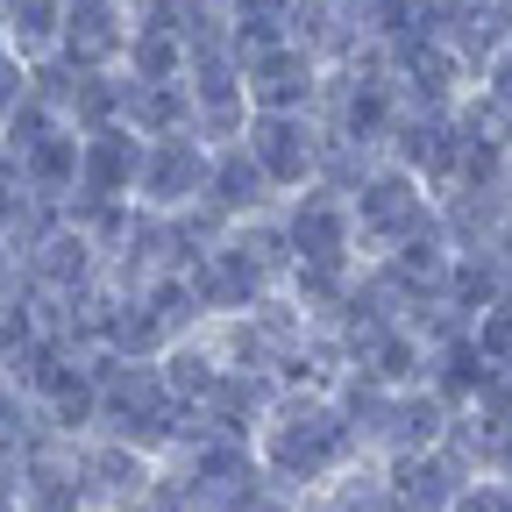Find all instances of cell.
Here are the masks:
<instances>
[{"mask_svg":"<svg viewBox=\"0 0 512 512\" xmlns=\"http://www.w3.org/2000/svg\"><path fill=\"white\" fill-rule=\"evenodd\" d=\"M249 448H256V463H264V477L299 491V498L335 491L349 470L370 463L342 392H306V384H278V399L264 406Z\"/></svg>","mask_w":512,"mask_h":512,"instance_id":"obj_1","label":"cell"},{"mask_svg":"<svg viewBox=\"0 0 512 512\" xmlns=\"http://www.w3.org/2000/svg\"><path fill=\"white\" fill-rule=\"evenodd\" d=\"M349 214H356V249H363V264H377V256H392L420 235L441 228V192L427 178H413L406 164L392 157H377L356 185H349Z\"/></svg>","mask_w":512,"mask_h":512,"instance_id":"obj_2","label":"cell"},{"mask_svg":"<svg viewBox=\"0 0 512 512\" xmlns=\"http://www.w3.org/2000/svg\"><path fill=\"white\" fill-rule=\"evenodd\" d=\"M242 150L264 164L278 200H299V192L328 185V164H335V143H328V128H320V114H249Z\"/></svg>","mask_w":512,"mask_h":512,"instance_id":"obj_3","label":"cell"},{"mask_svg":"<svg viewBox=\"0 0 512 512\" xmlns=\"http://www.w3.org/2000/svg\"><path fill=\"white\" fill-rule=\"evenodd\" d=\"M278 221H285V242H292V256H299V271H328V278L363 271L349 192L313 185V192H299V200H285V207H278Z\"/></svg>","mask_w":512,"mask_h":512,"instance_id":"obj_4","label":"cell"},{"mask_svg":"<svg viewBox=\"0 0 512 512\" xmlns=\"http://www.w3.org/2000/svg\"><path fill=\"white\" fill-rule=\"evenodd\" d=\"M207 185H214V150L200 136H157L136 178V214L150 221H192L207 214Z\"/></svg>","mask_w":512,"mask_h":512,"instance_id":"obj_5","label":"cell"},{"mask_svg":"<svg viewBox=\"0 0 512 512\" xmlns=\"http://www.w3.org/2000/svg\"><path fill=\"white\" fill-rule=\"evenodd\" d=\"M242 86H249V107H256V114H320V93H328V64L285 36L278 50H264V57H249V64H242Z\"/></svg>","mask_w":512,"mask_h":512,"instance_id":"obj_6","label":"cell"},{"mask_svg":"<svg viewBox=\"0 0 512 512\" xmlns=\"http://www.w3.org/2000/svg\"><path fill=\"white\" fill-rule=\"evenodd\" d=\"M143 157H150V143H143L128 121L93 128L86 150H79V200H72V207H136Z\"/></svg>","mask_w":512,"mask_h":512,"instance_id":"obj_7","label":"cell"},{"mask_svg":"<svg viewBox=\"0 0 512 512\" xmlns=\"http://www.w3.org/2000/svg\"><path fill=\"white\" fill-rule=\"evenodd\" d=\"M377 477H384V498H392V512H448V505L463 498V484H470V470L448 456V448L377 463Z\"/></svg>","mask_w":512,"mask_h":512,"instance_id":"obj_8","label":"cell"},{"mask_svg":"<svg viewBox=\"0 0 512 512\" xmlns=\"http://www.w3.org/2000/svg\"><path fill=\"white\" fill-rule=\"evenodd\" d=\"M285 200H278V185L264 178V164H256L242 143H228V150H214V185H207V214L221 221V228H242V221H264V214H278Z\"/></svg>","mask_w":512,"mask_h":512,"instance_id":"obj_9","label":"cell"},{"mask_svg":"<svg viewBox=\"0 0 512 512\" xmlns=\"http://www.w3.org/2000/svg\"><path fill=\"white\" fill-rule=\"evenodd\" d=\"M64 22H72V0H8V50L43 72L64 57Z\"/></svg>","mask_w":512,"mask_h":512,"instance_id":"obj_10","label":"cell"},{"mask_svg":"<svg viewBox=\"0 0 512 512\" xmlns=\"http://www.w3.org/2000/svg\"><path fill=\"white\" fill-rule=\"evenodd\" d=\"M43 441V420H36V399L22 392V384L0 370V463H22L29 448Z\"/></svg>","mask_w":512,"mask_h":512,"instance_id":"obj_11","label":"cell"},{"mask_svg":"<svg viewBox=\"0 0 512 512\" xmlns=\"http://www.w3.org/2000/svg\"><path fill=\"white\" fill-rule=\"evenodd\" d=\"M29 100H36V72H29V64H22L8 43H0V128H8Z\"/></svg>","mask_w":512,"mask_h":512,"instance_id":"obj_12","label":"cell"},{"mask_svg":"<svg viewBox=\"0 0 512 512\" xmlns=\"http://www.w3.org/2000/svg\"><path fill=\"white\" fill-rule=\"evenodd\" d=\"M214 8H221L228 22H242V15H278V22H285L292 0H214Z\"/></svg>","mask_w":512,"mask_h":512,"instance_id":"obj_13","label":"cell"},{"mask_svg":"<svg viewBox=\"0 0 512 512\" xmlns=\"http://www.w3.org/2000/svg\"><path fill=\"white\" fill-rule=\"evenodd\" d=\"M505 8H512V0H505Z\"/></svg>","mask_w":512,"mask_h":512,"instance_id":"obj_14","label":"cell"}]
</instances>
